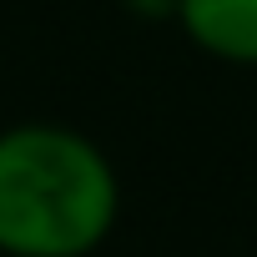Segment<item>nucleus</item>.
<instances>
[{
  "instance_id": "obj_3",
  "label": "nucleus",
  "mask_w": 257,
  "mask_h": 257,
  "mask_svg": "<svg viewBox=\"0 0 257 257\" xmlns=\"http://www.w3.org/2000/svg\"><path fill=\"white\" fill-rule=\"evenodd\" d=\"M177 6H182V0H126V11L142 16V21H162V16L177 21Z\"/></svg>"
},
{
  "instance_id": "obj_1",
  "label": "nucleus",
  "mask_w": 257,
  "mask_h": 257,
  "mask_svg": "<svg viewBox=\"0 0 257 257\" xmlns=\"http://www.w3.org/2000/svg\"><path fill=\"white\" fill-rule=\"evenodd\" d=\"M121 212V182L106 152L51 121L0 132V252L86 257Z\"/></svg>"
},
{
  "instance_id": "obj_2",
  "label": "nucleus",
  "mask_w": 257,
  "mask_h": 257,
  "mask_svg": "<svg viewBox=\"0 0 257 257\" xmlns=\"http://www.w3.org/2000/svg\"><path fill=\"white\" fill-rule=\"evenodd\" d=\"M177 26L227 66H257V0H182Z\"/></svg>"
}]
</instances>
